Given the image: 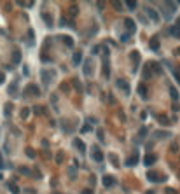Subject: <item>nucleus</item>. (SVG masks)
<instances>
[{"mask_svg":"<svg viewBox=\"0 0 180 194\" xmlns=\"http://www.w3.org/2000/svg\"><path fill=\"white\" fill-rule=\"evenodd\" d=\"M147 178L150 180V182H164V180H166V177H164V175H159L158 172H152V170H150V172H147Z\"/></svg>","mask_w":180,"mask_h":194,"instance_id":"obj_1","label":"nucleus"},{"mask_svg":"<svg viewBox=\"0 0 180 194\" xmlns=\"http://www.w3.org/2000/svg\"><path fill=\"white\" fill-rule=\"evenodd\" d=\"M145 12H147V16L150 18L154 23H158V21H159V14L156 12V9H152V7H147V9H145Z\"/></svg>","mask_w":180,"mask_h":194,"instance_id":"obj_2","label":"nucleus"},{"mask_svg":"<svg viewBox=\"0 0 180 194\" xmlns=\"http://www.w3.org/2000/svg\"><path fill=\"white\" fill-rule=\"evenodd\" d=\"M138 157L140 156H138V152L135 151V154H131V156L126 159V166H135V164L138 163Z\"/></svg>","mask_w":180,"mask_h":194,"instance_id":"obj_3","label":"nucleus"},{"mask_svg":"<svg viewBox=\"0 0 180 194\" xmlns=\"http://www.w3.org/2000/svg\"><path fill=\"white\" fill-rule=\"evenodd\" d=\"M42 81H44V84H49L51 82V79L54 77V72H49V70H42Z\"/></svg>","mask_w":180,"mask_h":194,"instance_id":"obj_4","label":"nucleus"},{"mask_svg":"<svg viewBox=\"0 0 180 194\" xmlns=\"http://www.w3.org/2000/svg\"><path fill=\"white\" fill-rule=\"evenodd\" d=\"M156 161H158V156H156V154H147V156L143 157V163H145V166H152Z\"/></svg>","mask_w":180,"mask_h":194,"instance_id":"obj_5","label":"nucleus"},{"mask_svg":"<svg viewBox=\"0 0 180 194\" xmlns=\"http://www.w3.org/2000/svg\"><path fill=\"white\" fill-rule=\"evenodd\" d=\"M91 67H93V59H86V61H84V75L86 77H89L91 74H93Z\"/></svg>","mask_w":180,"mask_h":194,"instance_id":"obj_6","label":"nucleus"},{"mask_svg":"<svg viewBox=\"0 0 180 194\" xmlns=\"http://www.w3.org/2000/svg\"><path fill=\"white\" fill-rule=\"evenodd\" d=\"M117 86H119V89H122L124 91V95H130L131 89H130V84L124 81V79H119V82H117Z\"/></svg>","mask_w":180,"mask_h":194,"instance_id":"obj_7","label":"nucleus"},{"mask_svg":"<svg viewBox=\"0 0 180 194\" xmlns=\"http://www.w3.org/2000/svg\"><path fill=\"white\" fill-rule=\"evenodd\" d=\"M74 147H75V149H79V152H81V154H84V152H86V143H84L81 138H75V140H74Z\"/></svg>","mask_w":180,"mask_h":194,"instance_id":"obj_8","label":"nucleus"},{"mask_svg":"<svg viewBox=\"0 0 180 194\" xmlns=\"http://www.w3.org/2000/svg\"><path fill=\"white\" fill-rule=\"evenodd\" d=\"M93 159H94V161H96V163H102V161H103V159H105L103 152L100 151V149H96V147H94V149H93Z\"/></svg>","mask_w":180,"mask_h":194,"instance_id":"obj_9","label":"nucleus"},{"mask_svg":"<svg viewBox=\"0 0 180 194\" xmlns=\"http://www.w3.org/2000/svg\"><path fill=\"white\" fill-rule=\"evenodd\" d=\"M124 25H126V28L130 30V33H135V30H137V25H135V21H133V19L126 18V19H124Z\"/></svg>","mask_w":180,"mask_h":194,"instance_id":"obj_10","label":"nucleus"},{"mask_svg":"<svg viewBox=\"0 0 180 194\" xmlns=\"http://www.w3.org/2000/svg\"><path fill=\"white\" fill-rule=\"evenodd\" d=\"M30 93H33V95H40V89H38L35 84H30V86H26V89H25V95H30Z\"/></svg>","mask_w":180,"mask_h":194,"instance_id":"obj_11","label":"nucleus"},{"mask_svg":"<svg viewBox=\"0 0 180 194\" xmlns=\"http://www.w3.org/2000/svg\"><path fill=\"white\" fill-rule=\"evenodd\" d=\"M114 184H115V180H114L112 175H105V177H103V185H105V187H112Z\"/></svg>","mask_w":180,"mask_h":194,"instance_id":"obj_12","label":"nucleus"},{"mask_svg":"<svg viewBox=\"0 0 180 194\" xmlns=\"http://www.w3.org/2000/svg\"><path fill=\"white\" fill-rule=\"evenodd\" d=\"M159 38L158 37H154V38H150V42H149V47L152 49V51H159Z\"/></svg>","mask_w":180,"mask_h":194,"instance_id":"obj_13","label":"nucleus"},{"mask_svg":"<svg viewBox=\"0 0 180 194\" xmlns=\"http://www.w3.org/2000/svg\"><path fill=\"white\" fill-rule=\"evenodd\" d=\"M131 59H133V61H135V67H133V72H137V65H138V61H140V53H138V51H133V53H131Z\"/></svg>","mask_w":180,"mask_h":194,"instance_id":"obj_14","label":"nucleus"},{"mask_svg":"<svg viewBox=\"0 0 180 194\" xmlns=\"http://www.w3.org/2000/svg\"><path fill=\"white\" fill-rule=\"evenodd\" d=\"M9 95H11L12 98L18 96V81H14L11 86H9Z\"/></svg>","mask_w":180,"mask_h":194,"instance_id":"obj_15","label":"nucleus"},{"mask_svg":"<svg viewBox=\"0 0 180 194\" xmlns=\"http://www.w3.org/2000/svg\"><path fill=\"white\" fill-rule=\"evenodd\" d=\"M12 63L14 65H19L21 63V53H19V51H12Z\"/></svg>","mask_w":180,"mask_h":194,"instance_id":"obj_16","label":"nucleus"},{"mask_svg":"<svg viewBox=\"0 0 180 194\" xmlns=\"http://www.w3.org/2000/svg\"><path fill=\"white\" fill-rule=\"evenodd\" d=\"M81 61H82V53H81V51L74 53V65H75V67H79V65H81Z\"/></svg>","mask_w":180,"mask_h":194,"instance_id":"obj_17","label":"nucleus"},{"mask_svg":"<svg viewBox=\"0 0 180 194\" xmlns=\"http://www.w3.org/2000/svg\"><path fill=\"white\" fill-rule=\"evenodd\" d=\"M42 19L46 21V25H47V26H53V16H51V14H47V12H42Z\"/></svg>","mask_w":180,"mask_h":194,"instance_id":"obj_18","label":"nucleus"},{"mask_svg":"<svg viewBox=\"0 0 180 194\" xmlns=\"http://www.w3.org/2000/svg\"><path fill=\"white\" fill-rule=\"evenodd\" d=\"M7 187H9V191H11L12 194H19V187H18L14 182H9L7 184Z\"/></svg>","mask_w":180,"mask_h":194,"instance_id":"obj_19","label":"nucleus"},{"mask_svg":"<svg viewBox=\"0 0 180 194\" xmlns=\"http://www.w3.org/2000/svg\"><path fill=\"white\" fill-rule=\"evenodd\" d=\"M138 95H140V96H142L143 100L147 98V87L143 86V84H140V86H138Z\"/></svg>","mask_w":180,"mask_h":194,"instance_id":"obj_20","label":"nucleus"},{"mask_svg":"<svg viewBox=\"0 0 180 194\" xmlns=\"http://www.w3.org/2000/svg\"><path fill=\"white\" fill-rule=\"evenodd\" d=\"M61 38H63V42H65L66 47H74V38H72V37L65 35V37H61Z\"/></svg>","mask_w":180,"mask_h":194,"instance_id":"obj_21","label":"nucleus"},{"mask_svg":"<svg viewBox=\"0 0 180 194\" xmlns=\"http://www.w3.org/2000/svg\"><path fill=\"white\" fill-rule=\"evenodd\" d=\"M110 75V68H109V59H103V77Z\"/></svg>","mask_w":180,"mask_h":194,"instance_id":"obj_22","label":"nucleus"},{"mask_svg":"<svg viewBox=\"0 0 180 194\" xmlns=\"http://www.w3.org/2000/svg\"><path fill=\"white\" fill-rule=\"evenodd\" d=\"M170 95H171V100H173V102H177V100H178V96H180L178 91H177V89H175L173 86L170 87Z\"/></svg>","mask_w":180,"mask_h":194,"instance_id":"obj_23","label":"nucleus"},{"mask_svg":"<svg viewBox=\"0 0 180 194\" xmlns=\"http://www.w3.org/2000/svg\"><path fill=\"white\" fill-rule=\"evenodd\" d=\"M170 33H171L173 37L180 38V28H177V26H171V28H170Z\"/></svg>","mask_w":180,"mask_h":194,"instance_id":"obj_24","label":"nucleus"},{"mask_svg":"<svg viewBox=\"0 0 180 194\" xmlns=\"http://www.w3.org/2000/svg\"><path fill=\"white\" fill-rule=\"evenodd\" d=\"M173 77H175V81H177V84H180V67L173 70Z\"/></svg>","mask_w":180,"mask_h":194,"instance_id":"obj_25","label":"nucleus"},{"mask_svg":"<svg viewBox=\"0 0 180 194\" xmlns=\"http://www.w3.org/2000/svg\"><path fill=\"white\" fill-rule=\"evenodd\" d=\"M126 7H128L130 11H135V9H137V2H131V0H128V2H126Z\"/></svg>","mask_w":180,"mask_h":194,"instance_id":"obj_26","label":"nucleus"},{"mask_svg":"<svg viewBox=\"0 0 180 194\" xmlns=\"http://www.w3.org/2000/svg\"><path fill=\"white\" fill-rule=\"evenodd\" d=\"M150 68H152V72L158 75V74H161V68H159V65L158 63H150Z\"/></svg>","mask_w":180,"mask_h":194,"instance_id":"obj_27","label":"nucleus"},{"mask_svg":"<svg viewBox=\"0 0 180 194\" xmlns=\"http://www.w3.org/2000/svg\"><path fill=\"white\" fill-rule=\"evenodd\" d=\"M109 159L114 163V166H119V159H117V156H115V154H109Z\"/></svg>","mask_w":180,"mask_h":194,"instance_id":"obj_28","label":"nucleus"},{"mask_svg":"<svg viewBox=\"0 0 180 194\" xmlns=\"http://www.w3.org/2000/svg\"><path fill=\"white\" fill-rule=\"evenodd\" d=\"M156 136L158 138H166V136H170L168 131H156Z\"/></svg>","mask_w":180,"mask_h":194,"instance_id":"obj_29","label":"nucleus"},{"mask_svg":"<svg viewBox=\"0 0 180 194\" xmlns=\"http://www.w3.org/2000/svg\"><path fill=\"white\" fill-rule=\"evenodd\" d=\"M159 121H161V124H164V126H168L170 124L168 117H164V115H159Z\"/></svg>","mask_w":180,"mask_h":194,"instance_id":"obj_30","label":"nucleus"},{"mask_svg":"<svg viewBox=\"0 0 180 194\" xmlns=\"http://www.w3.org/2000/svg\"><path fill=\"white\" fill-rule=\"evenodd\" d=\"M68 11H70V16H77V12H79V9H77L75 6H72L70 9H68Z\"/></svg>","mask_w":180,"mask_h":194,"instance_id":"obj_31","label":"nucleus"},{"mask_svg":"<svg viewBox=\"0 0 180 194\" xmlns=\"http://www.w3.org/2000/svg\"><path fill=\"white\" fill-rule=\"evenodd\" d=\"M56 163H58V164L63 163V152H58V156H56Z\"/></svg>","mask_w":180,"mask_h":194,"instance_id":"obj_32","label":"nucleus"},{"mask_svg":"<svg viewBox=\"0 0 180 194\" xmlns=\"http://www.w3.org/2000/svg\"><path fill=\"white\" fill-rule=\"evenodd\" d=\"M28 114H30V110H28V108H23V110H21V117H23V119H26V117H28Z\"/></svg>","mask_w":180,"mask_h":194,"instance_id":"obj_33","label":"nucleus"},{"mask_svg":"<svg viewBox=\"0 0 180 194\" xmlns=\"http://www.w3.org/2000/svg\"><path fill=\"white\" fill-rule=\"evenodd\" d=\"M26 156L28 157H35V151H33V149H26Z\"/></svg>","mask_w":180,"mask_h":194,"instance_id":"obj_34","label":"nucleus"},{"mask_svg":"<svg viewBox=\"0 0 180 194\" xmlns=\"http://www.w3.org/2000/svg\"><path fill=\"white\" fill-rule=\"evenodd\" d=\"M112 6H114L117 11H122V4H119V2H112Z\"/></svg>","mask_w":180,"mask_h":194,"instance_id":"obj_35","label":"nucleus"},{"mask_svg":"<svg viewBox=\"0 0 180 194\" xmlns=\"http://www.w3.org/2000/svg\"><path fill=\"white\" fill-rule=\"evenodd\" d=\"M19 173H23V175H30V170H28V168H19Z\"/></svg>","mask_w":180,"mask_h":194,"instance_id":"obj_36","label":"nucleus"},{"mask_svg":"<svg viewBox=\"0 0 180 194\" xmlns=\"http://www.w3.org/2000/svg\"><path fill=\"white\" fill-rule=\"evenodd\" d=\"M11 108H12V105H11V103H7V105H6V115L11 114Z\"/></svg>","mask_w":180,"mask_h":194,"instance_id":"obj_37","label":"nucleus"},{"mask_svg":"<svg viewBox=\"0 0 180 194\" xmlns=\"http://www.w3.org/2000/svg\"><path fill=\"white\" fill-rule=\"evenodd\" d=\"M121 40H122V42H128V40H130V33H124V35L121 37Z\"/></svg>","mask_w":180,"mask_h":194,"instance_id":"obj_38","label":"nucleus"},{"mask_svg":"<svg viewBox=\"0 0 180 194\" xmlns=\"http://www.w3.org/2000/svg\"><path fill=\"white\" fill-rule=\"evenodd\" d=\"M96 135H98V138H100L102 142L105 140V138H103V129H98V133H96Z\"/></svg>","mask_w":180,"mask_h":194,"instance_id":"obj_39","label":"nucleus"},{"mask_svg":"<svg viewBox=\"0 0 180 194\" xmlns=\"http://www.w3.org/2000/svg\"><path fill=\"white\" fill-rule=\"evenodd\" d=\"M74 86H75L77 89H79V91H81V89H82V87H81V82L77 81V79H74Z\"/></svg>","mask_w":180,"mask_h":194,"instance_id":"obj_40","label":"nucleus"},{"mask_svg":"<svg viewBox=\"0 0 180 194\" xmlns=\"http://www.w3.org/2000/svg\"><path fill=\"white\" fill-rule=\"evenodd\" d=\"M166 194H177V191L171 189V187H166Z\"/></svg>","mask_w":180,"mask_h":194,"instance_id":"obj_41","label":"nucleus"},{"mask_svg":"<svg viewBox=\"0 0 180 194\" xmlns=\"http://www.w3.org/2000/svg\"><path fill=\"white\" fill-rule=\"evenodd\" d=\"M147 135V128H142L140 129V136H145Z\"/></svg>","mask_w":180,"mask_h":194,"instance_id":"obj_42","label":"nucleus"},{"mask_svg":"<svg viewBox=\"0 0 180 194\" xmlns=\"http://www.w3.org/2000/svg\"><path fill=\"white\" fill-rule=\"evenodd\" d=\"M33 112L35 114H42V107H35L33 108Z\"/></svg>","mask_w":180,"mask_h":194,"instance_id":"obj_43","label":"nucleus"},{"mask_svg":"<svg viewBox=\"0 0 180 194\" xmlns=\"http://www.w3.org/2000/svg\"><path fill=\"white\" fill-rule=\"evenodd\" d=\"M4 81H6V75H4V74L0 72V84H4Z\"/></svg>","mask_w":180,"mask_h":194,"instance_id":"obj_44","label":"nucleus"},{"mask_svg":"<svg viewBox=\"0 0 180 194\" xmlns=\"http://www.w3.org/2000/svg\"><path fill=\"white\" fill-rule=\"evenodd\" d=\"M98 51H100V46H94L93 47V54H98Z\"/></svg>","mask_w":180,"mask_h":194,"instance_id":"obj_45","label":"nucleus"},{"mask_svg":"<svg viewBox=\"0 0 180 194\" xmlns=\"http://www.w3.org/2000/svg\"><path fill=\"white\" fill-rule=\"evenodd\" d=\"M178 108H180L178 103H173V110H175V112H178Z\"/></svg>","mask_w":180,"mask_h":194,"instance_id":"obj_46","label":"nucleus"},{"mask_svg":"<svg viewBox=\"0 0 180 194\" xmlns=\"http://www.w3.org/2000/svg\"><path fill=\"white\" fill-rule=\"evenodd\" d=\"M177 151H178V147H177V145L173 143V145H171V152H177Z\"/></svg>","mask_w":180,"mask_h":194,"instance_id":"obj_47","label":"nucleus"},{"mask_svg":"<svg viewBox=\"0 0 180 194\" xmlns=\"http://www.w3.org/2000/svg\"><path fill=\"white\" fill-rule=\"evenodd\" d=\"M89 184H93V185H94V184H96V178L91 177V178H89Z\"/></svg>","mask_w":180,"mask_h":194,"instance_id":"obj_48","label":"nucleus"},{"mask_svg":"<svg viewBox=\"0 0 180 194\" xmlns=\"http://www.w3.org/2000/svg\"><path fill=\"white\" fill-rule=\"evenodd\" d=\"M82 194H93V192H91L89 189H84V191H82Z\"/></svg>","mask_w":180,"mask_h":194,"instance_id":"obj_49","label":"nucleus"},{"mask_svg":"<svg viewBox=\"0 0 180 194\" xmlns=\"http://www.w3.org/2000/svg\"><path fill=\"white\" fill-rule=\"evenodd\" d=\"M4 168V161H2V154H0V170Z\"/></svg>","mask_w":180,"mask_h":194,"instance_id":"obj_50","label":"nucleus"},{"mask_svg":"<svg viewBox=\"0 0 180 194\" xmlns=\"http://www.w3.org/2000/svg\"><path fill=\"white\" fill-rule=\"evenodd\" d=\"M177 28H180V18H178V21H177V25H175Z\"/></svg>","mask_w":180,"mask_h":194,"instance_id":"obj_51","label":"nucleus"},{"mask_svg":"<svg viewBox=\"0 0 180 194\" xmlns=\"http://www.w3.org/2000/svg\"><path fill=\"white\" fill-rule=\"evenodd\" d=\"M145 194H154V191H147V192H145Z\"/></svg>","mask_w":180,"mask_h":194,"instance_id":"obj_52","label":"nucleus"},{"mask_svg":"<svg viewBox=\"0 0 180 194\" xmlns=\"http://www.w3.org/2000/svg\"><path fill=\"white\" fill-rule=\"evenodd\" d=\"M177 53H178V54H180V47H178V49H177Z\"/></svg>","mask_w":180,"mask_h":194,"instance_id":"obj_53","label":"nucleus"},{"mask_svg":"<svg viewBox=\"0 0 180 194\" xmlns=\"http://www.w3.org/2000/svg\"><path fill=\"white\" fill-rule=\"evenodd\" d=\"M0 180H2V173H0Z\"/></svg>","mask_w":180,"mask_h":194,"instance_id":"obj_54","label":"nucleus"}]
</instances>
